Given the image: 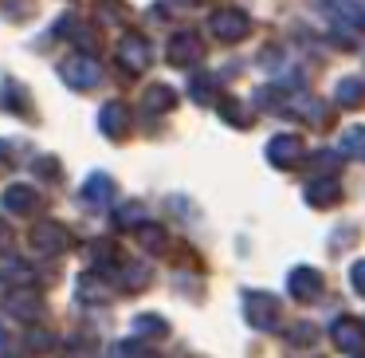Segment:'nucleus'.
<instances>
[{
    "label": "nucleus",
    "mask_w": 365,
    "mask_h": 358,
    "mask_svg": "<svg viewBox=\"0 0 365 358\" xmlns=\"http://www.w3.org/2000/svg\"><path fill=\"white\" fill-rule=\"evenodd\" d=\"M244 319L255 331H279V323H283V303L271 292H247L244 295Z\"/></svg>",
    "instance_id": "nucleus-1"
},
{
    "label": "nucleus",
    "mask_w": 365,
    "mask_h": 358,
    "mask_svg": "<svg viewBox=\"0 0 365 358\" xmlns=\"http://www.w3.org/2000/svg\"><path fill=\"white\" fill-rule=\"evenodd\" d=\"M59 79L71 91H95L103 83V67H98L95 56H71L59 64Z\"/></svg>",
    "instance_id": "nucleus-2"
},
{
    "label": "nucleus",
    "mask_w": 365,
    "mask_h": 358,
    "mask_svg": "<svg viewBox=\"0 0 365 358\" xmlns=\"http://www.w3.org/2000/svg\"><path fill=\"white\" fill-rule=\"evenodd\" d=\"M28 244H32L36 256H59V252L71 248V232L59 221H36L32 229H28Z\"/></svg>",
    "instance_id": "nucleus-3"
},
{
    "label": "nucleus",
    "mask_w": 365,
    "mask_h": 358,
    "mask_svg": "<svg viewBox=\"0 0 365 358\" xmlns=\"http://www.w3.org/2000/svg\"><path fill=\"white\" fill-rule=\"evenodd\" d=\"M208 28H212V36L220 44H240V40L252 36V16L240 12V9H220V12H212Z\"/></svg>",
    "instance_id": "nucleus-4"
},
{
    "label": "nucleus",
    "mask_w": 365,
    "mask_h": 358,
    "mask_svg": "<svg viewBox=\"0 0 365 358\" xmlns=\"http://www.w3.org/2000/svg\"><path fill=\"white\" fill-rule=\"evenodd\" d=\"M150 40H145L142 32H126L118 40V64L126 75H142L145 67H150Z\"/></svg>",
    "instance_id": "nucleus-5"
},
{
    "label": "nucleus",
    "mask_w": 365,
    "mask_h": 358,
    "mask_svg": "<svg viewBox=\"0 0 365 358\" xmlns=\"http://www.w3.org/2000/svg\"><path fill=\"white\" fill-rule=\"evenodd\" d=\"M302 158H307V146H302L299 134H275L267 142V161L275 169H294Z\"/></svg>",
    "instance_id": "nucleus-6"
},
{
    "label": "nucleus",
    "mask_w": 365,
    "mask_h": 358,
    "mask_svg": "<svg viewBox=\"0 0 365 358\" xmlns=\"http://www.w3.org/2000/svg\"><path fill=\"white\" fill-rule=\"evenodd\" d=\"M279 106H287V111H291L294 119L314 122V126H326V122H330V114H326V103H322V99H314V95H307V91L283 95V99H279Z\"/></svg>",
    "instance_id": "nucleus-7"
},
{
    "label": "nucleus",
    "mask_w": 365,
    "mask_h": 358,
    "mask_svg": "<svg viewBox=\"0 0 365 358\" xmlns=\"http://www.w3.org/2000/svg\"><path fill=\"white\" fill-rule=\"evenodd\" d=\"M330 334H334V347H338L341 354H361V350H365V323H361V319H354V315L334 319Z\"/></svg>",
    "instance_id": "nucleus-8"
},
{
    "label": "nucleus",
    "mask_w": 365,
    "mask_h": 358,
    "mask_svg": "<svg viewBox=\"0 0 365 358\" xmlns=\"http://www.w3.org/2000/svg\"><path fill=\"white\" fill-rule=\"evenodd\" d=\"M200 59H205V40H200L197 32H177L173 40H169V64L173 67H197Z\"/></svg>",
    "instance_id": "nucleus-9"
},
{
    "label": "nucleus",
    "mask_w": 365,
    "mask_h": 358,
    "mask_svg": "<svg viewBox=\"0 0 365 358\" xmlns=\"http://www.w3.org/2000/svg\"><path fill=\"white\" fill-rule=\"evenodd\" d=\"M106 279H114L122 292L134 295V292H145V287L153 284V272H150V264H142V260H118Z\"/></svg>",
    "instance_id": "nucleus-10"
},
{
    "label": "nucleus",
    "mask_w": 365,
    "mask_h": 358,
    "mask_svg": "<svg viewBox=\"0 0 365 358\" xmlns=\"http://www.w3.org/2000/svg\"><path fill=\"white\" fill-rule=\"evenodd\" d=\"M4 311H9L12 319L32 323V319L43 315V295L32 292V287H9V295H4Z\"/></svg>",
    "instance_id": "nucleus-11"
},
{
    "label": "nucleus",
    "mask_w": 365,
    "mask_h": 358,
    "mask_svg": "<svg viewBox=\"0 0 365 358\" xmlns=\"http://www.w3.org/2000/svg\"><path fill=\"white\" fill-rule=\"evenodd\" d=\"M287 292H291V299L299 303H310L318 292H322V272L307 268V264H299V268L287 272Z\"/></svg>",
    "instance_id": "nucleus-12"
},
{
    "label": "nucleus",
    "mask_w": 365,
    "mask_h": 358,
    "mask_svg": "<svg viewBox=\"0 0 365 358\" xmlns=\"http://www.w3.org/2000/svg\"><path fill=\"white\" fill-rule=\"evenodd\" d=\"M302 197H307V205H314V209H334L341 201V182L334 174H322V177H314V182H307Z\"/></svg>",
    "instance_id": "nucleus-13"
},
{
    "label": "nucleus",
    "mask_w": 365,
    "mask_h": 358,
    "mask_svg": "<svg viewBox=\"0 0 365 358\" xmlns=\"http://www.w3.org/2000/svg\"><path fill=\"white\" fill-rule=\"evenodd\" d=\"M326 12H330V20H338L341 28H354V32H365V4H357V0H318Z\"/></svg>",
    "instance_id": "nucleus-14"
},
{
    "label": "nucleus",
    "mask_w": 365,
    "mask_h": 358,
    "mask_svg": "<svg viewBox=\"0 0 365 358\" xmlns=\"http://www.w3.org/2000/svg\"><path fill=\"white\" fill-rule=\"evenodd\" d=\"M56 32L67 36V40H71L79 51H98V32L87 24V20H79V16H63L56 24Z\"/></svg>",
    "instance_id": "nucleus-15"
},
{
    "label": "nucleus",
    "mask_w": 365,
    "mask_h": 358,
    "mask_svg": "<svg viewBox=\"0 0 365 358\" xmlns=\"http://www.w3.org/2000/svg\"><path fill=\"white\" fill-rule=\"evenodd\" d=\"M98 130H103L106 138H126V130H130L126 103H106L103 111H98Z\"/></svg>",
    "instance_id": "nucleus-16"
},
{
    "label": "nucleus",
    "mask_w": 365,
    "mask_h": 358,
    "mask_svg": "<svg viewBox=\"0 0 365 358\" xmlns=\"http://www.w3.org/2000/svg\"><path fill=\"white\" fill-rule=\"evenodd\" d=\"M4 209L16 217H32L36 209H40V193L32 189V185H9L4 189Z\"/></svg>",
    "instance_id": "nucleus-17"
},
{
    "label": "nucleus",
    "mask_w": 365,
    "mask_h": 358,
    "mask_svg": "<svg viewBox=\"0 0 365 358\" xmlns=\"http://www.w3.org/2000/svg\"><path fill=\"white\" fill-rule=\"evenodd\" d=\"M83 201L95 205V209L110 205V201H114V177L110 174H91L87 182H83Z\"/></svg>",
    "instance_id": "nucleus-18"
},
{
    "label": "nucleus",
    "mask_w": 365,
    "mask_h": 358,
    "mask_svg": "<svg viewBox=\"0 0 365 358\" xmlns=\"http://www.w3.org/2000/svg\"><path fill=\"white\" fill-rule=\"evenodd\" d=\"M0 284L4 287H32V268L20 256H0Z\"/></svg>",
    "instance_id": "nucleus-19"
},
{
    "label": "nucleus",
    "mask_w": 365,
    "mask_h": 358,
    "mask_svg": "<svg viewBox=\"0 0 365 358\" xmlns=\"http://www.w3.org/2000/svg\"><path fill=\"white\" fill-rule=\"evenodd\" d=\"M216 111H220V119L228 122V126H236V130H247L252 126V114L244 111V103H240V99H232V95H220L216 99Z\"/></svg>",
    "instance_id": "nucleus-20"
},
{
    "label": "nucleus",
    "mask_w": 365,
    "mask_h": 358,
    "mask_svg": "<svg viewBox=\"0 0 365 358\" xmlns=\"http://www.w3.org/2000/svg\"><path fill=\"white\" fill-rule=\"evenodd\" d=\"M334 103L346 106V111H354V106L365 103V79H338V87H334Z\"/></svg>",
    "instance_id": "nucleus-21"
},
{
    "label": "nucleus",
    "mask_w": 365,
    "mask_h": 358,
    "mask_svg": "<svg viewBox=\"0 0 365 358\" xmlns=\"http://www.w3.org/2000/svg\"><path fill=\"white\" fill-rule=\"evenodd\" d=\"M338 154L341 158H354V161H365V126H346L341 130Z\"/></svg>",
    "instance_id": "nucleus-22"
},
{
    "label": "nucleus",
    "mask_w": 365,
    "mask_h": 358,
    "mask_svg": "<svg viewBox=\"0 0 365 358\" xmlns=\"http://www.w3.org/2000/svg\"><path fill=\"white\" fill-rule=\"evenodd\" d=\"M134 237H138V244L145 248V252H165V229H161V224H153V221H142L134 229Z\"/></svg>",
    "instance_id": "nucleus-23"
},
{
    "label": "nucleus",
    "mask_w": 365,
    "mask_h": 358,
    "mask_svg": "<svg viewBox=\"0 0 365 358\" xmlns=\"http://www.w3.org/2000/svg\"><path fill=\"white\" fill-rule=\"evenodd\" d=\"M142 103H145V111L165 114V111H173V106H177V91L165 87V83H158V87H150V91L142 95Z\"/></svg>",
    "instance_id": "nucleus-24"
},
{
    "label": "nucleus",
    "mask_w": 365,
    "mask_h": 358,
    "mask_svg": "<svg viewBox=\"0 0 365 358\" xmlns=\"http://www.w3.org/2000/svg\"><path fill=\"white\" fill-rule=\"evenodd\" d=\"M0 106L12 111V114H28V99H24V91H20V83H12V79L0 83Z\"/></svg>",
    "instance_id": "nucleus-25"
},
{
    "label": "nucleus",
    "mask_w": 365,
    "mask_h": 358,
    "mask_svg": "<svg viewBox=\"0 0 365 358\" xmlns=\"http://www.w3.org/2000/svg\"><path fill=\"white\" fill-rule=\"evenodd\" d=\"M189 95H192V103L208 106V103H216V99H220V87H216L212 75H197V79L189 83Z\"/></svg>",
    "instance_id": "nucleus-26"
},
{
    "label": "nucleus",
    "mask_w": 365,
    "mask_h": 358,
    "mask_svg": "<svg viewBox=\"0 0 365 358\" xmlns=\"http://www.w3.org/2000/svg\"><path fill=\"white\" fill-rule=\"evenodd\" d=\"M134 334H142V339H165L169 323L161 315H138L134 319Z\"/></svg>",
    "instance_id": "nucleus-27"
},
{
    "label": "nucleus",
    "mask_w": 365,
    "mask_h": 358,
    "mask_svg": "<svg viewBox=\"0 0 365 358\" xmlns=\"http://www.w3.org/2000/svg\"><path fill=\"white\" fill-rule=\"evenodd\" d=\"M95 16L106 20V24H122L130 16V9H126V0H95Z\"/></svg>",
    "instance_id": "nucleus-28"
},
{
    "label": "nucleus",
    "mask_w": 365,
    "mask_h": 358,
    "mask_svg": "<svg viewBox=\"0 0 365 358\" xmlns=\"http://www.w3.org/2000/svg\"><path fill=\"white\" fill-rule=\"evenodd\" d=\"M106 358H150V350H145L138 339H122V342H114V347L106 350Z\"/></svg>",
    "instance_id": "nucleus-29"
},
{
    "label": "nucleus",
    "mask_w": 365,
    "mask_h": 358,
    "mask_svg": "<svg viewBox=\"0 0 365 358\" xmlns=\"http://www.w3.org/2000/svg\"><path fill=\"white\" fill-rule=\"evenodd\" d=\"M59 358H95V342L91 339H67Z\"/></svg>",
    "instance_id": "nucleus-30"
},
{
    "label": "nucleus",
    "mask_w": 365,
    "mask_h": 358,
    "mask_svg": "<svg viewBox=\"0 0 365 358\" xmlns=\"http://www.w3.org/2000/svg\"><path fill=\"white\" fill-rule=\"evenodd\" d=\"M314 339H318L314 323H294L291 334H287V342H291V347H314Z\"/></svg>",
    "instance_id": "nucleus-31"
},
{
    "label": "nucleus",
    "mask_w": 365,
    "mask_h": 358,
    "mask_svg": "<svg viewBox=\"0 0 365 358\" xmlns=\"http://www.w3.org/2000/svg\"><path fill=\"white\" fill-rule=\"evenodd\" d=\"M138 209H142V205H122L118 213H114V224H118V229H138V224L145 221V217L138 213Z\"/></svg>",
    "instance_id": "nucleus-32"
},
{
    "label": "nucleus",
    "mask_w": 365,
    "mask_h": 358,
    "mask_svg": "<svg viewBox=\"0 0 365 358\" xmlns=\"http://www.w3.org/2000/svg\"><path fill=\"white\" fill-rule=\"evenodd\" d=\"M32 169H36V174H43L48 182H59V158H36Z\"/></svg>",
    "instance_id": "nucleus-33"
},
{
    "label": "nucleus",
    "mask_w": 365,
    "mask_h": 358,
    "mask_svg": "<svg viewBox=\"0 0 365 358\" xmlns=\"http://www.w3.org/2000/svg\"><path fill=\"white\" fill-rule=\"evenodd\" d=\"M349 284H354L357 295H365V260H357L354 268H349Z\"/></svg>",
    "instance_id": "nucleus-34"
},
{
    "label": "nucleus",
    "mask_w": 365,
    "mask_h": 358,
    "mask_svg": "<svg viewBox=\"0 0 365 358\" xmlns=\"http://www.w3.org/2000/svg\"><path fill=\"white\" fill-rule=\"evenodd\" d=\"M28 350H51L48 331H28Z\"/></svg>",
    "instance_id": "nucleus-35"
},
{
    "label": "nucleus",
    "mask_w": 365,
    "mask_h": 358,
    "mask_svg": "<svg viewBox=\"0 0 365 358\" xmlns=\"http://www.w3.org/2000/svg\"><path fill=\"white\" fill-rule=\"evenodd\" d=\"M9 146H12V142H0V174L9 169Z\"/></svg>",
    "instance_id": "nucleus-36"
},
{
    "label": "nucleus",
    "mask_w": 365,
    "mask_h": 358,
    "mask_svg": "<svg viewBox=\"0 0 365 358\" xmlns=\"http://www.w3.org/2000/svg\"><path fill=\"white\" fill-rule=\"evenodd\" d=\"M9 354V331H4V327H0V358Z\"/></svg>",
    "instance_id": "nucleus-37"
},
{
    "label": "nucleus",
    "mask_w": 365,
    "mask_h": 358,
    "mask_svg": "<svg viewBox=\"0 0 365 358\" xmlns=\"http://www.w3.org/2000/svg\"><path fill=\"white\" fill-rule=\"evenodd\" d=\"M4 240H9V224L0 221V248H4Z\"/></svg>",
    "instance_id": "nucleus-38"
}]
</instances>
